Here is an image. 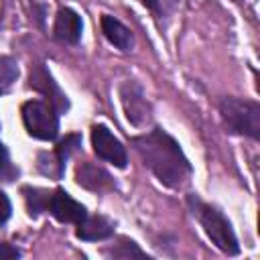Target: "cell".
Returning a JSON list of instances; mask_svg holds the SVG:
<instances>
[{
    "instance_id": "6da1fadb",
    "label": "cell",
    "mask_w": 260,
    "mask_h": 260,
    "mask_svg": "<svg viewBox=\"0 0 260 260\" xmlns=\"http://www.w3.org/2000/svg\"><path fill=\"white\" fill-rule=\"evenodd\" d=\"M132 144L140 154L142 162L167 187H181L189 179L191 165L187 156L183 154L177 140L160 128H154L152 132L134 138Z\"/></svg>"
},
{
    "instance_id": "7a4b0ae2",
    "label": "cell",
    "mask_w": 260,
    "mask_h": 260,
    "mask_svg": "<svg viewBox=\"0 0 260 260\" xmlns=\"http://www.w3.org/2000/svg\"><path fill=\"white\" fill-rule=\"evenodd\" d=\"M189 205H191L193 215L199 219V223L203 225L205 234L209 236V240H211L221 252L232 254V256L240 252L238 238H236V234H234L230 221L225 219V215H223L219 209H215V207L203 203V201H201L199 197H195V195H189Z\"/></svg>"
},
{
    "instance_id": "3957f363",
    "label": "cell",
    "mask_w": 260,
    "mask_h": 260,
    "mask_svg": "<svg viewBox=\"0 0 260 260\" xmlns=\"http://www.w3.org/2000/svg\"><path fill=\"white\" fill-rule=\"evenodd\" d=\"M219 114L230 132L244 134L254 140L260 136V106L256 102L223 98L219 102Z\"/></svg>"
},
{
    "instance_id": "277c9868",
    "label": "cell",
    "mask_w": 260,
    "mask_h": 260,
    "mask_svg": "<svg viewBox=\"0 0 260 260\" xmlns=\"http://www.w3.org/2000/svg\"><path fill=\"white\" fill-rule=\"evenodd\" d=\"M22 122L26 132L39 140H55L59 132L57 110L41 100H30L22 104Z\"/></svg>"
},
{
    "instance_id": "5b68a950",
    "label": "cell",
    "mask_w": 260,
    "mask_h": 260,
    "mask_svg": "<svg viewBox=\"0 0 260 260\" xmlns=\"http://www.w3.org/2000/svg\"><path fill=\"white\" fill-rule=\"evenodd\" d=\"M91 146L95 150V154L108 162H112L118 169H124L128 162L126 156V148L122 146V142L104 126V124H95L91 128Z\"/></svg>"
},
{
    "instance_id": "8992f818",
    "label": "cell",
    "mask_w": 260,
    "mask_h": 260,
    "mask_svg": "<svg viewBox=\"0 0 260 260\" xmlns=\"http://www.w3.org/2000/svg\"><path fill=\"white\" fill-rule=\"evenodd\" d=\"M47 211H49L55 219H59V221H63V223H79V221L87 215L85 207H83L81 203H77V201H75L67 191H63V189H55V191L49 195Z\"/></svg>"
},
{
    "instance_id": "52a82bcc",
    "label": "cell",
    "mask_w": 260,
    "mask_h": 260,
    "mask_svg": "<svg viewBox=\"0 0 260 260\" xmlns=\"http://www.w3.org/2000/svg\"><path fill=\"white\" fill-rule=\"evenodd\" d=\"M30 87H35V89H39L41 93L49 95V98H51L49 104H51L57 112H63V110L69 108V102H67L65 93L59 89V85H57V83L53 81V77L45 71L43 65H37L35 69H30Z\"/></svg>"
},
{
    "instance_id": "ba28073f",
    "label": "cell",
    "mask_w": 260,
    "mask_h": 260,
    "mask_svg": "<svg viewBox=\"0 0 260 260\" xmlns=\"http://www.w3.org/2000/svg\"><path fill=\"white\" fill-rule=\"evenodd\" d=\"M114 234V223L104 215H85L75 230V236L85 242H100Z\"/></svg>"
},
{
    "instance_id": "9c48e42d",
    "label": "cell",
    "mask_w": 260,
    "mask_h": 260,
    "mask_svg": "<svg viewBox=\"0 0 260 260\" xmlns=\"http://www.w3.org/2000/svg\"><path fill=\"white\" fill-rule=\"evenodd\" d=\"M81 16L71 10V8H61L57 12V18H55V37L65 41V43H71L75 45L79 39H81Z\"/></svg>"
},
{
    "instance_id": "30bf717a",
    "label": "cell",
    "mask_w": 260,
    "mask_h": 260,
    "mask_svg": "<svg viewBox=\"0 0 260 260\" xmlns=\"http://www.w3.org/2000/svg\"><path fill=\"white\" fill-rule=\"evenodd\" d=\"M102 32H104V37L116 47V49H120V51H130L132 49V45H134V37H132V32H130V28L128 26H124L118 18H114V16H110V14H102Z\"/></svg>"
},
{
    "instance_id": "8fae6325",
    "label": "cell",
    "mask_w": 260,
    "mask_h": 260,
    "mask_svg": "<svg viewBox=\"0 0 260 260\" xmlns=\"http://www.w3.org/2000/svg\"><path fill=\"white\" fill-rule=\"evenodd\" d=\"M75 179H77V183H79L81 187L91 189V191H104V189H110V187H112L110 175H108L104 169H100L98 165L87 162V160L81 162V165H77V169H75Z\"/></svg>"
},
{
    "instance_id": "7c38bea8",
    "label": "cell",
    "mask_w": 260,
    "mask_h": 260,
    "mask_svg": "<svg viewBox=\"0 0 260 260\" xmlns=\"http://www.w3.org/2000/svg\"><path fill=\"white\" fill-rule=\"evenodd\" d=\"M24 193V201H26V209H28V215L37 217L39 213L47 211V203H49V191L47 189H37V187H24L22 189Z\"/></svg>"
},
{
    "instance_id": "4fadbf2b",
    "label": "cell",
    "mask_w": 260,
    "mask_h": 260,
    "mask_svg": "<svg viewBox=\"0 0 260 260\" xmlns=\"http://www.w3.org/2000/svg\"><path fill=\"white\" fill-rule=\"evenodd\" d=\"M18 77V65L12 57L0 55V95H4L6 91H10V87L14 85Z\"/></svg>"
},
{
    "instance_id": "5bb4252c",
    "label": "cell",
    "mask_w": 260,
    "mask_h": 260,
    "mask_svg": "<svg viewBox=\"0 0 260 260\" xmlns=\"http://www.w3.org/2000/svg\"><path fill=\"white\" fill-rule=\"evenodd\" d=\"M81 146V138H79V134H69V136H65L59 144H57V148H55V154L65 162L77 148Z\"/></svg>"
},
{
    "instance_id": "9a60e30c",
    "label": "cell",
    "mask_w": 260,
    "mask_h": 260,
    "mask_svg": "<svg viewBox=\"0 0 260 260\" xmlns=\"http://www.w3.org/2000/svg\"><path fill=\"white\" fill-rule=\"evenodd\" d=\"M122 248H114V250H108L106 254H112L114 258H132V256H136V258H146V254L134 244V242H128V240H124L122 244H120Z\"/></svg>"
},
{
    "instance_id": "2e32d148",
    "label": "cell",
    "mask_w": 260,
    "mask_h": 260,
    "mask_svg": "<svg viewBox=\"0 0 260 260\" xmlns=\"http://www.w3.org/2000/svg\"><path fill=\"white\" fill-rule=\"evenodd\" d=\"M14 167L10 165V158H8V150L4 148V144L0 142V181H10L14 177Z\"/></svg>"
},
{
    "instance_id": "e0dca14e",
    "label": "cell",
    "mask_w": 260,
    "mask_h": 260,
    "mask_svg": "<svg viewBox=\"0 0 260 260\" xmlns=\"http://www.w3.org/2000/svg\"><path fill=\"white\" fill-rule=\"evenodd\" d=\"M12 213V205H10V199L6 197V193L0 191V225L10 217Z\"/></svg>"
},
{
    "instance_id": "ac0fdd59",
    "label": "cell",
    "mask_w": 260,
    "mask_h": 260,
    "mask_svg": "<svg viewBox=\"0 0 260 260\" xmlns=\"http://www.w3.org/2000/svg\"><path fill=\"white\" fill-rule=\"evenodd\" d=\"M126 87L130 89V98H132V102L136 104V100H140V98H142V95H140V91H138V93L134 95V93H132V83H128ZM122 91H124V89H122ZM124 93H126V91H124ZM126 95H128V93H126ZM124 106H126V112H128V114H126V116H128V120L136 122V114H134V108H130V104H124Z\"/></svg>"
},
{
    "instance_id": "d6986e66",
    "label": "cell",
    "mask_w": 260,
    "mask_h": 260,
    "mask_svg": "<svg viewBox=\"0 0 260 260\" xmlns=\"http://www.w3.org/2000/svg\"><path fill=\"white\" fill-rule=\"evenodd\" d=\"M20 252L12 248L10 244H0V258H18Z\"/></svg>"
},
{
    "instance_id": "ffe728a7",
    "label": "cell",
    "mask_w": 260,
    "mask_h": 260,
    "mask_svg": "<svg viewBox=\"0 0 260 260\" xmlns=\"http://www.w3.org/2000/svg\"><path fill=\"white\" fill-rule=\"evenodd\" d=\"M142 6H146V8H150L152 12H156V14H160V0H138Z\"/></svg>"
},
{
    "instance_id": "44dd1931",
    "label": "cell",
    "mask_w": 260,
    "mask_h": 260,
    "mask_svg": "<svg viewBox=\"0 0 260 260\" xmlns=\"http://www.w3.org/2000/svg\"><path fill=\"white\" fill-rule=\"evenodd\" d=\"M236 2H240V0H236Z\"/></svg>"
}]
</instances>
